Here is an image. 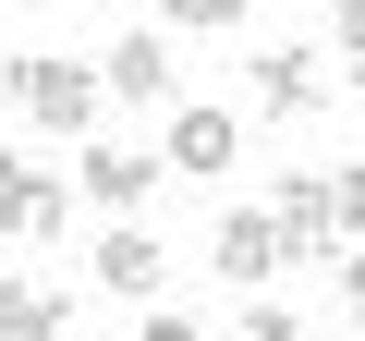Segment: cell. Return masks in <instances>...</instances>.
Segmentation results:
<instances>
[{
    "label": "cell",
    "instance_id": "obj_1",
    "mask_svg": "<svg viewBox=\"0 0 365 341\" xmlns=\"http://www.w3.org/2000/svg\"><path fill=\"white\" fill-rule=\"evenodd\" d=\"M0 98H13V122H37V134H86V122H98V73L61 61V49L0 61Z\"/></svg>",
    "mask_w": 365,
    "mask_h": 341
},
{
    "label": "cell",
    "instance_id": "obj_2",
    "mask_svg": "<svg viewBox=\"0 0 365 341\" xmlns=\"http://www.w3.org/2000/svg\"><path fill=\"white\" fill-rule=\"evenodd\" d=\"M268 232H280V268H329V256H341L329 170H280V195H268Z\"/></svg>",
    "mask_w": 365,
    "mask_h": 341
},
{
    "label": "cell",
    "instance_id": "obj_3",
    "mask_svg": "<svg viewBox=\"0 0 365 341\" xmlns=\"http://www.w3.org/2000/svg\"><path fill=\"white\" fill-rule=\"evenodd\" d=\"M98 98H134V110H170V98H182V73H170V37H158V25L110 37V61H98Z\"/></svg>",
    "mask_w": 365,
    "mask_h": 341
},
{
    "label": "cell",
    "instance_id": "obj_4",
    "mask_svg": "<svg viewBox=\"0 0 365 341\" xmlns=\"http://www.w3.org/2000/svg\"><path fill=\"white\" fill-rule=\"evenodd\" d=\"M304 110H329V61H317L304 37L256 49V122H304Z\"/></svg>",
    "mask_w": 365,
    "mask_h": 341
},
{
    "label": "cell",
    "instance_id": "obj_5",
    "mask_svg": "<svg viewBox=\"0 0 365 341\" xmlns=\"http://www.w3.org/2000/svg\"><path fill=\"white\" fill-rule=\"evenodd\" d=\"M207 256H220V280H232V292H256V280H280V232H268V208H220V232H207Z\"/></svg>",
    "mask_w": 365,
    "mask_h": 341
},
{
    "label": "cell",
    "instance_id": "obj_6",
    "mask_svg": "<svg viewBox=\"0 0 365 341\" xmlns=\"http://www.w3.org/2000/svg\"><path fill=\"white\" fill-rule=\"evenodd\" d=\"M158 158H170V170H232V158H244V110H207V98L170 110V146H158Z\"/></svg>",
    "mask_w": 365,
    "mask_h": 341
},
{
    "label": "cell",
    "instance_id": "obj_7",
    "mask_svg": "<svg viewBox=\"0 0 365 341\" xmlns=\"http://www.w3.org/2000/svg\"><path fill=\"white\" fill-rule=\"evenodd\" d=\"M158 280H170V256H158V232H134V220H122V232L98 244V292H122V305H146Z\"/></svg>",
    "mask_w": 365,
    "mask_h": 341
},
{
    "label": "cell",
    "instance_id": "obj_8",
    "mask_svg": "<svg viewBox=\"0 0 365 341\" xmlns=\"http://www.w3.org/2000/svg\"><path fill=\"white\" fill-rule=\"evenodd\" d=\"M158 170H170V158H146V146H86V195H98V208H146Z\"/></svg>",
    "mask_w": 365,
    "mask_h": 341
},
{
    "label": "cell",
    "instance_id": "obj_9",
    "mask_svg": "<svg viewBox=\"0 0 365 341\" xmlns=\"http://www.w3.org/2000/svg\"><path fill=\"white\" fill-rule=\"evenodd\" d=\"M0 341H73V292H49V280H0Z\"/></svg>",
    "mask_w": 365,
    "mask_h": 341
},
{
    "label": "cell",
    "instance_id": "obj_10",
    "mask_svg": "<svg viewBox=\"0 0 365 341\" xmlns=\"http://www.w3.org/2000/svg\"><path fill=\"white\" fill-rule=\"evenodd\" d=\"M13 232H25V244H61V232H73V183L25 170V208H13Z\"/></svg>",
    "mask_w": 365,
    "mask_h": 341
},
{
    "label": "cell",
    "instance_id": "obj_11",
    "mask_svg": "<svg viewBox=\"0 0 365 341\" xmlns=\"http://www.w3.org/2000/svg\"><path fill=\"white\" fill-rule=\"evenodd\" d=\"M329 220H341V244H365V158L329 170Z\"/></svg>",
    "mask_w": 365,
    "mask_h": 341
},
{
    "label": "cell",
    "instance_id": "obj_12",
    "mask_svg": "<svg viewBox=\"0 0 365 341\" xmlns=\"http://www.w3.org/2000/svg\"><path fill=\"white\" fill-rule=\"evenodd\" d=\"M158 13H170V25H195V37H220V25H244V13H256V0H158Z\"/></svg>",
    "mask_w": 365,
    "mask_h": 341
},
{
    "label": "cell",
    "instance_id": "obj_13",
    "mask_svg": "<svg viewBox=\"0 0 365 341\" xmlns=\"http://www.w3.org/2000/svg\"><path fill=\"white\" fill-rule=\"evenodd\" d=\"M329 280H341V317L365 329V244H341V256H329Z\"/></svg>",
    "mask_w": 365,
    "mask_h": 341
},
{
    "label": "cell",
    "instance_id": "obj_14",
    "mask_svg": "<svg viewBox=\"0 0 365 341\" xmlns=\"http://www.w3.org/2000/svg\"><path fill=\"white\" fill-rule=\"evenodd\" d=\"M13 208H25V158L0 146V232H13Z\"/></svg>",
    "mask_w": 365,
    "mask_h": 341
},
{
    "label": "cell",
    "instance_id": "obj_15",
    "mask_svg": "<svg viewBox=\"0 0 365 341\" xmlns=\"http://www.w3.org/2000/svg\"><path fill=\"white\" fill-rule=\"evenodd\" d=\"M329 25H341V49L365 61V0H329Z\"/></svg>",
    "mask_w": 365,
    "mask_h": 341
},
{
    "label": "cell",
    "instance_id": "obj_16",
    "mask_svg": "<svg viewBox=\"0 0 365 341\" xmlns=\"http://www.w3.org/2000/svg\"><path fill=\"white\" fill-rule=\"evenodd\" d=\"M244 341H304V329H292L280 305H256V317H244Z\"/></svg>",
    "mask_w": 365,
    "mask_h": 341
},
{
    "label": "cell",
    "instance_id": "obj_17",
    "mask_svg": "<svg viewBox=\"0 0 365 341\" xmlns=\"http://www.w3.org/2000/svg\"><path fill=\"white\" fill-rule=\"evenodd\" d=\"M134 341H207V329H195V317H146Z\"/></svg>",
    "mask_w": 365,
    "mask_h": 341
},
{
    "label": "cell",
    "instance_id": "obj_18",
    "mask_svg": "<svg viewBox=\"0 0 365 341\" xmlns=\"http://www.w3.org/2000/svg\"><path fill=\"white\" fill-rule=\"evenodd\" d=\"M25 13H49V0H25Z\"/></svg>",
    "mask_w": 365,
    "mask_h": 341
}]
</instances>
